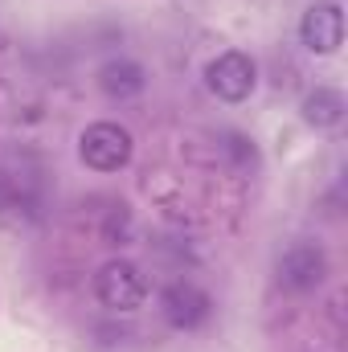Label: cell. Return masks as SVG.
<instances>
[{
    "instance_id": "obj_4",
    "label": "cell",
    "mask_w": 348,
    "mask_h": 352,
    "mask_svg": "<svg viewBox=\"0 0 348 352\" xmlns=\"http://www.w3.org/2000/svg\"><path fill=\"white\" fill-rule=\"evenodd\" d=\"M324 274H328V258H324V250L316 242H299L279 258V283L287 291H295V295L316 291L324 283Z\"/></svg>"
},
{
    "instance_id": "obj_8",
    "label": "cell",
    "mask_w": 348,
    "mask_h": 352,
    "mask_svg": "<svg viewBox=\"0 0 348 352\" xmlns=\"http://www.w3.org/2000/svg\"><path fill=\"white\" fill-rule=\"evenodd\" d=\"M303 123H312V127H336L340 119H345V94L340 90H332V87H316V90H307V98H303Z\"/></svg>"
},
{
    "instance_id": "obj_5",
    "label": "cell",
    "mask_w": 348,
    "mask_h": 352,
    "mask_svg": "<svg viewBox=\"0 0 348 352\" xmlns=\"http://www.w3.org/2000/svg\"><path fill=\"white\" fill-rule=\"evenodd\" d=\"M160 311H164V320H168L173 328L193 332V328H201V324L209 320V295H205L197 283L180 278V283H168V287H164Z\"/></svg>"
},
{
    "instance_id": "obj_3",
    "label": "cell",
    "mask_w": 348,
    "mask_h": 352,
    "mask_svg": "<svg viewBox=\"0 0 348 352\" xmlns=\"http://www.w3.org/2000/svg\"><path fill=\"white\" fill-rule=\"evenodd\" d=\"M205 82L209 90L221 98V102H242L250 98L259 87V62L242 50H230V54H217L205 70Z\"/></svg>"
},
{
    "instance_id": "obj_1",
    "label": "cell",
    "mask_w": 348,
    "mask_h": 352,
    "mask_svg": "<svg viewBox=\"0 0 348 352\" xmlns=\"http://www.w3.org/2000/svg\"><path fill=\"white\" fill-rule=\"evenodd\" d=\"M131 152H135L131 131L119 127V123H90L78 135V156L94 173H119L131 160Z\"/></svg>"
},
{
    "instance_id": "obj_2",
    "label": "cell",
    "mask_w": 348,
    "mask_h": 352,
    "mask_svg": "<svg viewBox=\"0 0 348 352\" xmlns=\"http://www.w3.org/2000/svg\"><path fill=\"white\" fill-rule=\"evenodd\" d=\"M94 291H98V303H102V307H111V311H135V307H144V299H148V278L140 274L135 263L111 258V263L98 270Z\"/></svg>"
},
{
    "instance_id": "obj_7",
    "label": "cell",
    "mask_w": 348,
    "mask_h": 352,
    "mask_svg": "<svg viewBox=\"0 0 348 352\" xmlns=\"http://www.w3.org/2000/svg\"><path fill=\"white\" fill-rule=\"evenodd\" d=\"M144 87H148L144 66H140V62H131V58H111V62H102V66H98V90H102L107 98H115V102L135 98Z\"/></svg>"
},
{
    "instance_id": "obj_6",
    "label": "cell",
    "mask_w": 348,
    "mask_h": 352,
    "mask_svg": "<svg viewBox=\"0 0 348 352\" xmlns=\"http://www.w3.org/2000/svg\"><path fill=\"white\" fill-rule=\"evenodd\" d=\"M299 37H303V45H307L312 54H324V58L336 54L340 41H345V12H340V4H332V0L312 4V8L303 12Z\"/></svg>"
}]
</instances>
